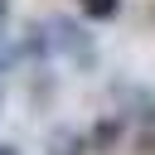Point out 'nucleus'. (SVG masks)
<instances>
[{
    "mask_svg": "<svg viewBox=\"0 0 155 155\" xmlns=\"http://www.w3.org/2000/svg\"><path fill=\"white\" fill-rule=\"evenodd\" d=\"M82 150H87V136H78V131H63L53 140V155H82Z\"/></svg>",
    "mask_w": 155,
    "mask_h": 155,
    "instance_id": "f257e3e1",
    "label": "nucleus"
},
{
    "mask_svg": "<svg viewBox=\"0 0 155 155\" xmlns=\"http://www.w3.org/2000/svg\"><path fill=\"white\" fill-rule=\"evenodd\" d=\"M121 10V0H82V15L87 19H111Z\"/></svg>",
    "mask_w": 155,
    "mask_h": 155,
    "instance_id": "f03ea898",
    "label": "nucleus"
},
{
    "mask_svg": "<svg viewBox=\"0 0 155 155\" xmlns=\"http://www.w3.org/2000/svg\"><path fill=\"white\" fill-rule=\"evenodd\" d=\"M0 155H19V145H10V140H0Z\"/></svg>",
    "mask_w": 155,
    "mask_h": 155,
    "instance_id": "7ed1b4c3",
    "label": "nucleus"
},
{
    "mask_svg": "<svg viewBox=\"0 0 155 155\" xmlns=\"http://www.w3.org/2000/svg\"><path fill=\"white\" fill-rule=\"evenodd\" d=\"M5 15H10V0H0V19H5Z\"/></svg>",
    "mask_w": 155,
    "mask_h": 155,
    "instance_id": "20e7f679",
    "label": "nucleus"
}]
</instances>
